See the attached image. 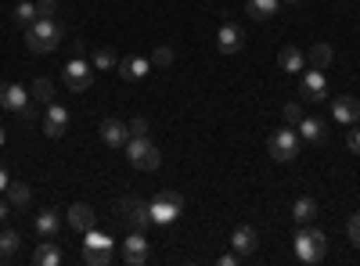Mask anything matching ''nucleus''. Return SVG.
Wrapping results in <instances>:
<instances>
[{
	"mask_svg": "<svg viewBox=\"0 0 360 266\" xmlns=\"http://www.w3.org/2000/svg\"><path fill=\"white\" fill-rule=\"evenodd\" d=\"M65 130H69V112H65L62 105L51 101V105H47V115H44V133L58 140V137H65Z\"/></svg>",
	"mask_w": 360,
	"mask_h": 266,
	"instance_id": "obj_14",
	"label": "nucleus"
},
{
	"mask_svg": "<svg viewBox=\"0 0 360 266\" xmlns=\"http://www.w3.org/2000/svg\"><path fill=\"white\" fill-rule=\"evenodd\" d=\"M0 147H4V130H0Z\"/></svg>",
	"mask_w": 360,
	"mask_h": 266,
	"instance_id": "obj_43",
	"label": "nucleus"
},
{
	"mask_svg": "<svg viewBox=\"0 0 360 266\" xmlns=\"http://www.w3.org/2000/svg\"><path fill=\"white\" fill-rule=\"evenodd\" d=\"M288 4H299V0H288Z\"/></svg>",
	"mask_w": 360,
	"mask_h": 266,
	"instance_id": "obj_44",
	"label": "nucleus"
},
{
	"mask_svg": "<svg viewBox=\"0 0 360 266\" xmlns=\"http://www.w3.org/2000/svg\"><path fill=\"white\" fill-rule=\"evenodd\" d=\"M234 262H238V255H234V252H231V255H220V266H234Z\"/></svg>",
	"mask_w": 360,
	"mask_h": 266,
	"instance_id": "obj_41",
	"label": "nucleus"
},
{
	"mask_svg": "<svg viewBox=\"0 0 360 266\" xmlns=\"http://www.w3.org/2000/svg\"><path fill=\"white\" fill-rule=\"evenodd\" d=\"M8 184H11V180H8V169H4V166H0V194H4V191H8Z\"/></svg>",
	"mask_w": 360,
	"mask_h": 266,
	"instance_id": "obj_40",
	"label": "nucleus"
},
{
	"mask_svg": "<svg viewBox=\"0 0 360 266\" xmlns=\"http://www.w3.org/2000/svg\"><path fill=\"white\" fill-rule=\"evenodd\" d=\"M148 259H152V245H148L144 230H130L123 238V262L127 266H144Z\"/></svg>",
	"mask_w": 360,
	"mask_h": 266,
	"instance_id": "obj_9",
	"label": "nucleus"
},
{
	"mask_svg": "<svg viewBox=\"0 0 360 266\" xmlns=\"http://www.w3.org/2000/svg\"><path fill=\"white\" fill-rule=\"evenodd\" d=\"M62 40H65V29L54 18H37V22L25 25V47L33 54H51Z\"/></svg>",
	"mask_w": 360,
	"mask_h": 266,
	"instance_id": "obj_1",
	"label": "nucleus"
},
{
	"mask_svg": "<svg viewBox=\"0 0 360 266\" xmlns=\"http://www.w3.org/2000/svg\"><path fill=\"white\" fill-rule=\"evenodd\" d=\"M18 119H22V123H37V105L29 101V105H25V108L18 112Z\"/></svg>",
	"mask_w": 360,
	"mask_h": 266,
	"instance_id": "obj_38",
	"label": "nucleus"
},
{
	"mask_svg": "<svg viewBox=\"0 0 360 266\" xmlns=\"http://www.w3.org/2000/svg\"><path fill=\"white\" fill-rule=\"evenodd\" d=\"M123 152H127V159H130V166H137V169H159L162 166V155H159V147L152 144V137H130L127 144H123Z\"/></svg>",
	"mask_w": 360,
	"mask_h": 266,
	"instance_id": "obj_3",
	"label": "nucleus"
},
{
	"mask_svg": "<svg viewBox=\"0 0 360 266\" xmlns=\"http://www.w3.org/2000/svg\"><path fill=\"white\" fill-rule=\"evenodd\" d=\"M69 223H72L79 234H86V230H94V227H98V213L90 209L86 201H76L72 209H69Z\"/></svg>",
	"mask_w": 360,
	"mask_h": 266,
	"instance_id": "obj_19",
	"label": "nucleus"
},
{
	"mask_svg": "<svg viewBox=\"0 0 360 266\" xmlns=\"http://www.w3.org/2000/svg\"><path fill=\"white\" fill-rule=\"evenodd\" d=\"M29 98H33V101H47V105H51V98H54V83L40 76V79L33 83V91H29Z\"/></svg>",
	"mask_w": 360,
	"mask_h": 266,
	"instance_id": "obj_30",
	"label": "nucleus"
},
{
	"mask_svg": "<svg viewBox=\"0 0 360 266\" xmlns=\"http://www.w3.org/2000/svg\"><path fill=\"white\" fill-rule=\"evenodd\" d=\"M18 245H22V234H18V230H4V234H0V259L15 255Z\"/></svg>",
	"mask_w": 360,
	"mask_h": 266,
	"instance_id": "obj_26",
	"label": "nucleus"
},
{
	"mask_svg": "<svg viewBox=\"0 0 360 266\" xmlns=\"http://www.w3.org/2000/svg\"><path fill=\"white\" fill-rule=\"evenodd\" d=\"M278 65H281L288 76H295V72L307 69V54L299 51L295 44H288V47H281V54H278Z\"/></svg>",
	"mask_w": 360,
	"mask_h": 266,
	"instance_id": "obj_20",
	"label": "nucleus"
},
{
	"mask_svg": "<svg viewBox=\"0 0 360 266\" xmlns=\"http://www.w3.org/2000/svg\"><path fill=\"white\" fill-rule=\"evenodd\" d=\"M299 137L310 140V144H321L328 137V126L321 119H314V115H303V119H299Z\"/></svg>",
	"mask_w": 360,
	"mask_h": 266,
	"instance_id": "obj_21",
	"label": "nucleus"
},
{
	"mask_svg": "<svg viewBox=\"0 0 360 266\" xmlns=\"http://www.w3.org/2000/svg\"><path fill=\"white\" fill-rule=\"evenodd\" d=\"M278 8H281V0H249L252 18H270V15H278Z\"/></svg>",
	"mask_w": 360,
	"mask_h": 266,
	"instance_id": "obj_25",
	"label": "nucleus"
},
{
	"mask_svg": "<svg viewBox=\"0 0 360 266\" xmlns=\"http://www.w3.org/2000/svg\"><path fill=\"white\" fill-rule=\"evenodd\" d=\"M299 98L310 101V105H321L328 98V79H324V69H303L299 72Z\"/></svg>",
	"mask_w": 360,
	"mask_h": 266,
	"instance_id": "obj_6",
	"label": "nucleus"
},
{
	"mask_svg": "<svg viewBox=\"0 0 360 266\" xmlns=\"http://www.w3.org/2000/svg\"><path fill=\"white\" fill-rule=\"evenodd\" d=\"M58 227H62V216H58V209H40V213L33 216L37 238H58Z\"/></svg>",
	"mask_w": 360,
	"mask_h": 266,
	"instance_id": "obj_17",
	"label": "nucleus"
},
{
	"mask_svg": "<svg viewBox=\"0 0 360 266\" xmlns=\"http://www.w3.org/2000/svg\"><path fill=\"white\" fill-rule=\"evenodd\" d=\"M62 262H65V255L54 245V238H40V245L33 252V266H62Z\"/></svg>",
	"mask_w": 360,
	"mask_h": 266,
	"instance_id": "obj_16",
	"label": "nucleus"
},
{
	"mask_svg": "<svg viewBox=\"0 0 360 266\" xmlns=\"http://www.w3.org/2000/svg\"><path fill=\"white\" fill-rule=\"evenodd\" d=\"M231 245H234V255H238V259L252 255V252L259 248V234H256V227H249V223L234 227V234H231Z\"/></svg>",
	"mask_w": 360,
	"mask_h": 266,
	"instance_id": "obj_11",
	"label": "nucleus"
},
{
	"mask_svg": "<svg viewBox=\"0 0 360 266\" xmlns=\"http://www.w3.org/2000/svg\"><path fill=\"white\" fill-rule=\"evenodd\" d=\"M314 216H317V198H310V194L295 198V205H292V220H295V223H310Z\"/></svg>",
	"mask_w": 360,
	"mask_h": 266,
	"instance_id": "obj_22",
	"label": "nucleus"
},
{
	"mask_svg": "<svg viewBox=\"0 0 360 266\" xmlns=\"http://www.w3.org/2000/svg\"><path fill=\"white\" fill-rule=\"evenodd\" d=\"M270 155H274V162H292L299 155V133L281 126L270 133Z\"/></svg>",
	"mask_w": 360,
	"mask_h": 266,
	"instance_id": "obj_8",
	"label": "nucleus"
},
{
	"mask_svg": "<svg viewBox=\"0 0 360 266\" xmlns=\"http://www.w3.org/2000/svg\"><path fill=\"white\" fill-rule=\"evenodd\" d=\"M4 216H8V201H4V198H0V220H4Z\"/></svg>",
	"mask_w": 360,
	"mask_h": 266,
	"instance_id": "obj_42",
	"label": "nucleus"
},
{
	"mask_svg": "<svg viewBox=\"0 0 360 266\" xmlns=\"http://www.w3.org/2000/svg\"><path fill=\"white\" fill-rule=\"evenodd\" d=\"M346 230H349V241L360 248V213H353V220H349V227H346Z\"/></svg>",
	"mask_w": 360,
	"mask_h": 266,
	"instance_id": "obj_37",
	"label": "nucleus"
},
{
	"mask_svg": "<svg viewBox=\"0 0 360 266\" xmlns=\"http://www.w3.org/2000/svg\"><path fill=\"white\" fill-rule=\"evenodd\" d=\"M152 65L169 69V65H173V47H155V54H152Z\"/></svg>",
	"mask_w": 360,
	"mask_h": 266,
	"instance_id": "obj_32",
	"label": "nucleus"
},
{
	"mask_svg": "<svg viewBox=\"0 0 360 266\" xmlns=\"http://www.w3.org/2000/svg\"><path fill=\"white\" fill-rule=\"evenodd\" d=\"M115 72L123 76L127 83H137V79H144L148 72H152V62H148V58H141V54H130V58H123V62L115 65Z\"/></svg>",
	"mask_w": 360,
	"mask_h": 266,
	"instance_id": "obj_15",
	"label": "nucleus"
},
{
	"mask_svg": "<svg viewBox=\"0 0 360 266\" xmlns=\"http://www.w3.org/2000/svg\"><path fill=\"white\" fill-rule=\"evenodd\" d=\"M115 213H119V220H123L130 230L152 227V209H148V201H141V198H119L115 201Z\"/></svg>",
	"mask_w": 360,
	"mask_h": 266,
	"instance_id": "obj_5",
	"label": "nucleus"
},
{
	"mask_svg": "<svg viewBox=\"0 0 360 266\" xmlns=\"http://www.w3.org/2000/svg\"><path fill=\"white\" fill-rule=\"evenodd\" d=\"M8 201L15 205V209H25L29 205V187L25 184H8Z\"/></svg>",
	"mask_w": 360,
	"mask_h": 266,
	"instance_id": "obj_31",
	"label": "nucleus"
},
{
	"mask_svg": "<svg viewBox=\"0 0 360 266\" xmlns=\"http://www.w3.org/2000/svg\"><path fill=\"white\" fill-rule=\"evenodd\" d=\"M217 47H220L224 54H238V51L245 47V29L234 25V22H224V25L217 29Z\"/></svg>",
	"mask_w": 360,
	"mask_h": 266,
	"instance_id": "obj_10",
	"label": "nucleus"
},
{
	"mask_svg": "<svg viewBox=\"0 0 360 266\" xmlns=\"http://www.w3.org/2000/svg\"><path fill=\"white\" fill-rule=\"evenodd\" d=\"M332 58H335V51L321 40V44H314V47H310L307 65H310V69H328V65H332Z\"/></svg>",
	"mask_w": 360,
	"mask_h": 266,
	"instance_id": "obj_23",
	"label": "nucleus"
},
{
	"mask_svg": "<svg viewBox=\"0 0 360 266\" xmlns=\"http://www.w3.org/2000/svg\"><path fill=\"white\" fill-rule=\"evenodd\" d=\"M299 119H303V105L288 101V105H285V123H288V126H299Z\"/></svg>",
	"mask_w": 360,
	"mask_h": 266,
	"instance_id": "obj_33",
	"label": "nucleus"
},
{
	"mask_svg": "<svg viewBox=\"0 0 360 266\" xmlns=\"http://www.w3.org/2000/svg\"><path fill=\"white\" fill-rule=\"evenodd\" d=\"M332 119H335V123H342V126H353V123L360 119V101H356L353 94L335 98V101H332Z\"/></svg>",
	"mask_w": 360,
	"mask_h": 266,
	"instance_id": "obj_13",
	"label": "nucleus"
},
{
	"mask_svg": "<svg viewBox=\"0 0 360 266\" xmlns=\"http://www.w3.org/2000/svg\"><path fill=\"white\" fill-rule=\"evenodd\" d=\"M83 262L86 266H108V262H115V252L112 248H83Z\"/></svg>",
	"mask_w": 360,
	"mask_h": 266,
	"instance_id": "obj_24",
	"label": "nucleus"
},
{
	"mask_svg": "<svg viewBox=\"0 0 360 266\" xmlns=\"http://www.w3.org/2000/svg\"><path fill=\"white\" fill-rule=\"evenodd\" d=\"M346 147H349V152H353V155H360V126H356V123L349 126V137H346Z\"/></svg>",
	"mask_w": 360,
	"mask_h": 266,
	"instance_id": "obj_36",
	"label": "nucleus"
},
{
	"mask_svg": "<svg viewBox=\"0 0 360 266\" xmlns=\"http://www.w3.org/2000/svg\"><path fill=\"white\" fill-rule=\"evenodd\" d=\"M86 54V44L83 40H72V58H83Z\"/></svg>",
	"mask_w": 360,
	"mask_h": 266,
	"instance_id": "obj_39",
	"label": "nucleus"
},
{
	"mask_svg": "<svg viewBox=\"0 0 360 266\" xmlns=\"http://www.w3.org/2000/svg\"><path fill=\"white\" fill-rule=\"evenodd\" d=\"M62 79H65V86H69V91L83 94L86 86L94 83V65H90L86 58H69V62H65V69H62Z\"/></svg>",
	"mask_w": 360,
	"mask_h": 266,
	"instance_id": "obj_7",
	"label": "nucleus"
},
{
	"mask_svg": "<svg viewBox=\"0 0 360 266\" xmlns=\"http://www.w3.org/2000/svg\"><path fill=\"white\" fill-rule=\"evenodd\" d=\"M127 126H130V137H148V130H152V123H148L144 115H137V119H130Z\"/></svg>",
	"mask_w": 360,
	"mask_h": 266,
	"instance_id": "obj_34",
	"label": "nucleus"
},
{
	"mask_svg": "<svg viewBox=\"0 0 360 266\" xmlns=\"http://www.w3.org/2000/svg\"><path fill=\"white\" fill-rule=\"evenodd\" d=\"M101 140H105L108 147H123V144L130 140V126H127L123 119H105V123H101Z\"/></svg>",
	"mask_w": 360,
	"mask_h": 266,
	"instance_id": "obj_18",
	"label": "nucleus"
},
{
	"mask_svg": "<svg viewBox=\"0 0 360 266\" xmlns=\"http://www.w3.org/2000/svg\"><path fill=\"white\" fill-rule=\"evenodd\" d=\"M29 101H33V98H29L25 86H18V83H0V108H8V112L18 115Z\"/></svg>",
	"mask_w": 360,
	"mask_h": 266,
	"instance_id": "obj_12",
	"label": "nucleus"
},
{
	"mask_svg": "<svg viewBox=\"0 0 360 266\" xmlns=\"http://www.w3.org/2000/svg\"><path fill=\"white\" fill-rule=\"evenodd\" d=\"M148 209H152L155 227H169V223L180 220V213H184V198H180L176 191H162V194H155L152 201H148Z\"/></svg>",
	"mask_w": 360,
	"mask_h": 266,
	"instance_id": "obj_4",
	"label": "nucleus"
},
{
	"mask_svg": "<svg viewBox=\"0 0 360 266\" xmlns=\"http://www.w3.org/2000/svg\"><path fill=\"white\" fill-rule=\"evenodd\" d=\"M11 18L25 29L29 22H37V4H29V0H22V4H15V11H11Z\"/></svg>",
	"mask_w": 360,
	"mask_h": 266,
	"instance_id": "obj_29",
	"label": "nucleus"
},
{
	"mask_svg": "<svg viewBox=\"0 0 360 266\" xmlns=\"http://www.w3.org/2000/svg\"><path fill=\"white\" fill-rule=\"evenodd\" d=\"M112 245H115V241L108 238V234H101L98 227L83 234V248H112Z\"/></svg>",
	"mask_w": 360,
	"mask_h": 266,
	"instance_id": "obj_28",
	"label": "nucleus"
},
{
	"mask_svg": "<svg viewBox=\"0 0 360 266\" xmlns=\"http://www.w3.org/2000/svg\"><path fill=\"white\" fill-rule=\"evenodd\" d=\"M90 65H94L98 72H108V69H115V65H119V58H115V51L101 47V51H94V62H90Z\"/></svg>",
	"mask_w": 360,
	"mask_h": 266,
	"instance_id": "obj_27",
	"label": "nucleus"
},
{
	"mask_svg": "<svg viewBox=\"0 0 360 266\" xmlns=\"http://www.w3.org/2000/svg\"><path fill=\"white\" fill-rule=\"evenodd\" d=\"M58 0H37V18H54Z\"/></svg>",
	"mask_w": 360,
	"mask_h": 266,
	"instance_id": "obj_35",
	"label": "nucleus"
},
{
	"mask_svg": "<svg viewBox=\"0 0 360 266\" xmlns=\"http://www.w3.org/2000/svg\"><path fill=\"white\" fill-rule=\"evenodd\" d=\"M324 255H328V238H324V230L303 223V230H295V259L307 262V266H317Z\"/></svg>",
	"mask_w": 360,
	"mask_h": 266,
	"instance_id": "obj_2",
	"label": "nucleus"
}]
</instances>
